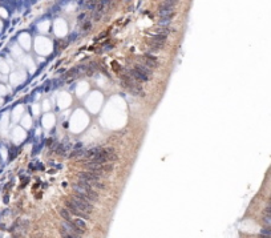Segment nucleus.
<instances>
[{
  "label": "nucleus",
  "instance_id": "nucleus-1",
  "mask_svg": "<svg viewBox=\"0 0 271 238\" xmlns=\"http://www.w3.org/2000/svg\"><path fill=\"white\" fill-rule=\"evenodd\" d=\"M70 201L75 203V206L80 210V212L88 213V214L92 212V203H91V201H89L87 197L80 196V194H75Z\"/></svg>",
  "mask_w": 271,
  "mask_h": 238
},
{
  "label": "nucleus",
  "instance_id": "nucleus-2",
  "mask_svg": "<svg viewBox=\"0 0 271 238\" xmlns=\"http://www.w3.org/2000/svg\"><path fill=\"white\" fill-rule=\"evenodd\" d=\"M173 14H174V8L171 7V5L162 4L161 7H159V15H161V17H164V19H171Z\"/></svg>",
  "mask_w": 271,
  "mask_h": 238
},
{
  "label": "nucleus",
  "instance_id": "nucleus-3",
  "mask_svg": "<svg viewBox=\"0 0 271 238\" xmlns=\"http://www.w3.org/2000/svg\"><path fill=\"white\" fill-rule=\"evenodd\" d=\"M129 75L132 76V79H133L134 81H137V80H140V81H147V76H145L144 73H141L140 71H137V69L129 71Z\"/></svg>",
  "mask_w": 271,
  "mask_h": 238
},
{
  "label": "nucleus",
  "instance_id": "nucleus-4",
  "mask_svg": "<svg viewBox=\"0 0 271 238\" xmlns=\"http://www.w3.org/2000/svg\"><path fill=\"white\" fill-rule=\"evenodd\" d=\"M58 213H60V215L64 218V221H67V222H73L72 215H70V212H69L68 209L61 208V209H58Z\"/></svg>",
  "mask_w": 271,
  "mask_h": 238
},
{
  "label": "nucleus",
  "instance_id": "nucleus-5",
  "mask_svg": "<svg viewBox=\"0 0 271 238\" xmlns=\"http://www.w3.org/2000/svg\"><path fill=\"white\" fill-rule=\"evenodd\" d=\"M144 65H146L147 68H154V67H157V61L154 57L146 55V56L144 57Z\"/></svg>",
  "mask_w": 271,
  "mask_h": 238
},
{
  "label": "nucleus",
  "instance_id": "nucleus-6",
  "mask_svg": "<svg viewBox=\"0 0 271 238\" xmlns=\"http://www.w3.org/2000/svg\"><path fill=\"white\" fill-rule=\"evenodd\" d=\"M80 177L87 178V180H91V181H98L100 176L94 174V173H92V172H82V173H80Z\"/></svg>",
  "mask_w": 271,
  "mask_h": 238
},
{
  "label": "nucleus",
  "instance_id": "nucleus-7",
  "mask_svg": "<svg viewBox=\"0 0 271 238\" xmlns=\"http://www.w3.org/2000/svg\"><path fill=\"white\" fill-rule=\"evenodd\" d=\"M136 69L140 71L141 73H144V75L147 76V77L152 75V71H150V68H147L146 65H142V64H137V65H136Z\"/></svg>",
  "mask_w": 271,
  "mask_h": 238
},
{
  "label": "nucleus",
  "instance_id": "nucleus-8",
  "mask_svg": "<svg viewBox=\"0 0 271 238\" xmlns=\"http://www.w3.org/2000/svg\"><path fill=\"white\" fill-rule=\"evenodd\" d=\"M128 88H129V91H130L133 95H141V92H142L141 86L138 85V84H136V83H132V84H129Z\"/></svg>",
  "mask_w": 271,
  "mask_h": 238
},
{
  "label": "nucleus",
  "instance_id": "nucleus-9",
  "mask_svg": "<svg viewBox=\"0 0 271 238\" xmlns=\"http://www.w3.org/2000/svg\"><path fill=\"white\" fill-rule=\"evenodd\" d=\"M73 224H75V226H76V227H79L80 230H82V231H85V230H87V222H85L84 219H80V218H77V219H73Z\"/></svg>",
  "mask_w": 271,
  "mask_h": 238
},
{
  "label": "nucleus",
  "instance_id": "nucleus-10",
  "mask_svg": "<svg viewBox=\"0 0 271 238\" xmlns=\"http://www.w3.org/2000/svg\"><path fill=\"white\" fill-rule=\"evenodd\" d=\"M103 152V148L101 146H96V148H92L87 152V157H96L97 154H100Z\"/></svg>",
  "mask_w": 271,
  "mask_h": 238
},
{
  "label": "nucleus",
  "instance_id": "nucleus-11",
  "mask_svg": "<svg viewBox=\"0 0 271 238\" xmlns=\"http://www.w3.org/2000/svg\"><path fill=\"white\" fill-rule=\"evenodd\" d=\"M261 236L266 238H271V227H263L261 230Z\"/></svg>",
  "mask_w": 271,
  "mask_h": 238
},
{
  "label": "nucleus",
  "instance_id": "nucleus-12",
  "mask_svg": "<svg viewBox=\"0 0 271 238\" xmlns=\"http://www.w3.org/2000/svg\"><path fill=\"white\" fill-rule=\"evenodd\" d=\"M77 156H87V152L80 149V150H75V152L70 153V157H77Z\"/></svg>",
  "mask_w": 271,
  "mask_h": 238
},
{
  "label": "nucleus",
  "instance_id": "nucleus-13",
  "mask_svg": "<svg viewBox=\"0 0 271 238\" xmlns=\"http://www.w3.org/2000/svg\"><path fill=\"white\" fill-rule=\"evenodd\" d=\"M73 214H76L79 218H84V219H89V214L88 213H84V212H76L73 213Z\"/></svg>",
  "mask_w": 271,
  "mask_h": 238
},
{
  "label": "nucleus",
  "instance_id": "nucleus-14",
  "mask_svg": "<svg viewBox=\"0 0 271 238\" xmlns=\"http://www.w3.org/2000/svg\"><path fill=\"white\" fill-rule=\"evenodd\" d=\"M263 224L266 225V227H271V217L263 215Z\"/></svg>",
  "mask_w": 271,
  "mask_h": 238
},
{
  "label": "nucleus",
  "instance_id": "nucleus-15",
  "mask_svg": "<svg viewBox=\"0 0 271 238\" xmlns=\"http://www.w3.org/2000/svg\"><path fill=\"white\" fill-rule=\"evenodd\" d=\"M169 32H170V29H169L168 27H161V28H158V33H159V35L166 36V33H169Z\"/></svg>",
  "mask_w": 271,
  "mask_h": 238
},
{
  "label": "nucleus",
  "instance_id": "nucleus-16",
  "mask_svg": "<svg viewBox=\"0 0 271 238\" xmlns=\"http://www.w3.org/2000/svg\"><path fill=\"white\" fill-rule=\"evenodd\" d=\"M264 215H269V217H271V203H269V205L264 208Z\"/></svg>",
  "mask_w": 271,
  "mask_h": 238
},
{
  "label": "nucleus",
  "instance_id": "nucleus-17",
  "mask_svg": "<svg viewBox=\"0 0 271 238\" xmlns=\"http://www.w3.org/2000/svg\"><path fill=\"white\" fill-rule=\"evenodd\" d=\"M87 19H88V15L87 14H81L79 16V21H82V23H84V21H87Z\"/></svg>",
  "mask_w": 271,
  "mask_h": 238
},
{
  "label": "nucleus",
  "instance_id": "nucleus-18",
  "mask_svg": "<svg viewBox=\"0 0 271 238\" xmlns=\"http://www.w3.org/2000/svg\"><path fill=\"white\" fill-rule=\"evenodd\" d=\"M112 168H113V166L110 165V164H109V165H105V166H101L103 172H109V170H112Z\"/></svg>",
  "mask_w": 271,
  "mask_h": 238
},
{
  "label": "nucleus",
  "instance_id": "nucleus-19",
  "mask_svg": "<svg viewBox=\"0 0 271 238\" xmlns=\"http://www.w3.org/2000/svg\"><path fill=\"white\" fill-rule=\"evenodd\" d=\"M89 28H91V23H89V21H88V23L85 24V27H84V31H88Z\"/></svg>",
  "mask_w": 271,
  "mask_h": 238
},
{
  "label": "nucleus",
  "instance_id": "nucleus-20",
  "mask_svg": "<svg viewBox=\"0 0 271 238\" xmlns=\"http://www.w3.org/2000/svg\"><path fill=\"white\" fill-rule=\"evenodd\" d=\"M270 203H271V197H270Z\"/></svg>",
  "mask_w": 271,
  "mask_h": 238
}]
</instances>
